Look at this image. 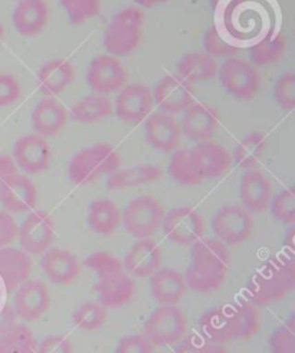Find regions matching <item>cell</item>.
<instances>
[{"label": "cell", "instance_id": "1", "mask_svg": "<svg viewBox=\"0 0 295 353\" xmlns=\"http://www.w3.org/2000/svg\"><path fill=\"white\" fill-rule=\"evenodd\" d=\"M258 313L250 301L222 304L209 309L199 319L202 338L219 345L250 339L258 332Z\"/></svg>", "mask_w": 295, "mask_h": 353}, {"label": "cell", "instance_id": "2", "mask_svg": "<svg viewBox=\"0 0 295 353\" xmlns=\"http://www.w3.org/2000/svg\"><path fill=\"white\" fill-rule=\"evenodd\" d=\"M295 288V260L292 252L275 255L262 263L251 276L247 299L251 304L267 306L280 301Z\"/></svg>", "mask_w": 295, "mask_h": 353}, {"label": "cell", "instance_id": "3", "mask_svg": "<svg viewBox=\"0 0 295 353\" xmlns=\"http://www.w3.org/2000/svg\"><path fill=\"white\" fill-rule=\"evenodd\" d=\"M121 157L110 144H94L79 150L71 159L68 174L72 183L88 185L104 174L119 170Z\"/></svg>", "mask_w": 295, "mask_h": 353}, {"label": "cell", "instance_id": "4", "mask_svg": "<svg viewBox=\"0 0 295 353\" xmlns=\"http://www.w3.org/2000/svg\"><path fill=\"white\" fill-rule=\"evenodd\" d=\"M144 13L141 9L128 6L120 10L104 30V48L112 57H127L140 43Z\"/></svg>", "mask_w": 295, "mask_h": 353}, {"label": "cell", "instance_id": "5", "mask_svg": "<svg viewBox=\"0 0 295 353\" xmlns=\"http://www.w3.org/2000/svg\"><path fill=\"white\" fill-rule=\"evenodd\" d=\"M186 327V317L182 310L176 306H160L145 319L141 334L154 347H165L182 341Z\"/></svg>", "mask_w": 295, "mask_h": 353}, {"label": "cell", "instance_id": "6", "mask_svg": "<svg viewBox=\"0 0 295 353\" xmlns=\"http://www.w3.org/2000/svg\"><path fill=\"white\" fill-rule=\"evenodd\" d=\"M165 210L157 199L150 195H141L130 201L121 212V223L124 230L133 238H150L161 228Z\"/></svg>", "mask_w": 295, "mask_h": 353}, {"label": "cell", "instance_id": "7", "mask_svg": "<svg viewBox=\"0 0 295 353\" xmlns=\"http://www.w3.org/2000/svg\"><path fill=\"white\" fill-rule=\"evenodd\" d=\"M223 90L239 101L254 99L261 88V77L251 62L241 58H227L218 68Z\"/></svg>", "mask_w": 295, "mask_h": 353}, {"label": "cell", "instance_id": "8", "mask_svg": "<svg viewBox=\"0 0 295 353\" xmlns=\"http://www.w3.org/2000/svg\"><path fill=\"white\" fill-rule=\"evenodd\" d=\"M254 228L252 215L241 205H226L212 218V231L226 245L247 241Z\"/></svg>", "mask_w": 295, "mask_h": 353}, {"label": "cell", "instance_id": "9", "mask_svg": "<svg viewBox=\"0 0 295 353\" xmlns=\"http://www.w3.org/2000/svg\"><path fill=\"white\" fill-rule=\"evenodd\" d=\"M161 228L170 243L176 245H192L203 236L205 222L194 208L177 206L165 214Z\"/></svg>", "mask_w": 295, "mask_h": 353}, {"label": "cell", "instance_id": "10", "mask_svg": "<svg viewBox=\"0 0 295 353\" xmlns=\"http://www.w3.org/2000/svg\"><path fill=\"white\" fill-rule=\"evenodd\" d=\"M128 79V74L119 58L98 55L88 65L87 83L95 94L108 95L120 91Z\"/></svg>", "mask_w": 295, "mask_h": 353}, {"label": "cell", "instance_id": "11", "mask_svg": "<svg viewBox=\"0 0 295 353\" xmlns=\"http://www.w3.org/2000/svg\"><path fill=\"white\" fill-rule=\"evenodd\" d=\"M18 238L26 254H43L55 239V225L51 215L45 211H30L21 223Z\"/></svg>", "mask_w": 295, "mask_h": 353}, {"label": "cell", "instance_id": "12", "mask_svg": "<svg viewBox=\"0 0 295 353\" xmlns=\"http://www.w3.org/2000/svg\"><path fill=\"white\" fill-rule=\"evenodd\" d=\"M153 104V92L149 87L143 84H130L119 91L114 113L121 121L136 125L150 116Z\"/></svg>", "mask_w": 295, "mask_h": 353}, {"label": "cell", "instance_id": "13", "mask_svg": "<svg viewBox=\"0 0 295 353\" xmlns=\"http://www.w3.org/2000/svg\"><path fill=\"white\" fill-rule=\"evenodd\" d=\"M153 100L163 113H183L194 103L193 87L180 75L170 74L163 77L156 84Z\"/></svg>", "mask_w": 295, "mask_h": 353}, {"label": "cell", "instance_id": "14", "mask_svg": "<svg viewBox=\"0 0 295 353\" xmlns=\"http://www.w3.org/2000/svg\"><path fill=\"white\" fill-rule=\"evenodd\" d=\"M189 159L202 181L221 178L232 165V157L227 150L210 140L201 141L193 149H189Z\"/></svg>", "mask_w": 295, "mask_h": 353}, {"label": "cell", "instance_id": "15", "mask_svg": "<svg viewBox=\"0 0 295 353\" xmlns=\"http://www.w3.org/2000/svg\"><path fill=\"white\" fill-rule=\"evenodd\" d=\"M37 188L28 176L18 172L0 182V205L9 214L32 211L37 205Z\"/></svg>", "mask_w": 295, "mask_h": 353}, {"label": "cell", "instance_id": "16", "mask_svg": "<svg viewBox=\"0 0 295 353\" xmlns=\"http://www.w3.org/2000/svg\"><path fill=\"white\" fill-rule=\"evenodd\" d=\"M13 162L16 168L22 169L28 174H38L45 172L51 162V149L39 134H28L14 143Z\"/></svg>", "mask_w": 295, "mask_h": 353}, {"label": "cell", "instance_id": "17", "mask_svg": "<svg viewBox=\"0 0 295 353\" xmlns=\"http://www.w3.org/2000/svg\"><path fill=\"white\" fill-rule=\"evenodd\" d=\"M219 114L218 111L202 103H193L183 111V119L180 123L182 136L192 141L201 143L207 141L219 130Z\"/></svg>", "mask_w": 295, "mask_h": 353}, {"label": "cell", "instance_id": "18", "mask_svg": "<svg viewBox=\"0 0 295 353\" xmlns=\"http://www.w3.org/2000/svg\"><path fill=\"white\" fill-rule=\"evenodd\" d=\"M49 304H51V296L42 281L28 280L16 288L13 309L25 322L41 319L48 312Z\"/></svg>", "mask_w": 295, "mask_h": 353}, {"label": "cell", "instance_id": "19", "mask_svg": "<svg viewBox=\"0 0 295 353\" xmlns=\"http://www.w3.org/2000/svg\"><path fill=\"white\" fill-rule=\"evenodd\" d=\"M144 137L152 148L170 153L180 146L182 140V130L180 123L167 113H154L145 119L144 123Z\"/></svg>", "mask_w": 295, "mask_h": 353}, {"label": "cell", "instance_id": "20", "mask_svg": "<svg viewBox=\"0 0 295 353\" xmlns=\"http://www.w3.org/2000/svg\"><path fill=\"white\" fill-rule=\"evenodd\" d=\"M95 293L104 307H121L136 292V283L125 270L96 279Z\"/></svg>", "mask_w": 295, "mask_h": 353}, {"label": "cell", "instance_id": "21", "mask_svg": "<svg viewBox=\"0 0 295 353\" xmlns=\"http://www.w3.org/2000/svg\"><path fill=\"white\" fill-rule=\"evenodd\" d=\"M161 264L160 247L150 238L139 239L124 256V270L137 279L150 277Z\"/></svg>", "mask_w": 295, "mask_h": 353}, {"label": "cell", "instance_id": "22", "mask_svg": "<svg viewBox=\"0 0 295 353\" xmlns=\"http://www.w3.org/2000/svg\"><path fill=\"white\" fill-rule=\"evenodd\" d=\"M239 196L242 206L250 214L267 211L272 198L271 183L267 176L259 170H248L241 179Z\"/></svg>", "mask_w": 295, "mask_h": 353}, {"label": "cell", "instance_id": "23", "mask_svg": "<svg viewBox=\"0 0 295 353\" xmlns=\"http://www.w3.org/2000/svg\"><path fill=\"white\" fill-rule=\"evenodd\" d=\"M30 271L29 254L12 247L0 248V281L8 293L16 292V288L28 281Z\"/></svg>", "mask_w": 295, "mask_h": 353}, {"label": "cell", "instance_id": "24", "mask_svg": "<svg viewBox=\"0 0 295 353\" xmlns=\"http://www.w3.org/2000/svg\"><path fill=\"white\" fill-rule=\"evenodd\" d=\"M149 279L152 296L161 306H176L186 294L185 277L173 268H159Z\"/></svg>", "mask_w": 295, "mask_h": 353}, {"label": "cell", "instance_id": "25", "mask_svg": "<svg viewBox=\"0 0 295 353\" xmlns=\"http://www.w3.org/2000/svg\"><path fill=\"white\" fill-rule=\"evenodd\" d=\"M41 268L54 284H70L79 274L77 256L62 248H48L42 255Z\"/></svg>", "mask_w": 295, "mask_h": 353}, {"label": "cell", "instance_id": "26", "mask_svg": "<svg viewBox=\"0 0 295 353\" xmlns=\"http://www.w3.org/2000/svg\"><path fill=\"white\" fill-rule=\"evenodd\" d=\"M48 13L45 0H19L13 10L12 22L21 35L35 37L46 26Z\"/></svg>", "mask_w": 295, "mask_h": 353}, {"label": "cell", "instance_id": "27", "mask_svg": "<svg viewBox=\"0 0 295 353\" xmlns=\"http://www.w3.org/2000/svg\"><path fill=\"white\" fill-rule=\"evenodd\" d=\"M231 261L227 245L218 238H201L190 245V264L207 270L226 271Z\"/></svg>", "mask_w": 295, "mask_h": 353}, {"label": "cell", "instance_id": "28", "mask_svg": "<svg viewBox=\"0 0 295 353\" xmlns=\"http://www.w3.org/2000/svg\"><path fill=\"white\" fill-rule=\"evenodd\" d=\"M67 121V110L54 99L42 100L32 111V125H34V130L42 137L59 133Z\"/></svg>", "mask_w": 295, "mask_h": 353}, {"label": "cell", "instance_id": "29", "mask_svg": "<svg viewBox=\"0 0 295 353\" xmlns=\"http://www.w3.org/2000/svg\"><path fill=\"white\" fill-rule=\"evenodd\" d=\"M74 79V68L70 61L52 59L41 67L38 72L39 91L46 97H55L67 88Z\"/></svg>", "mask_w": 295, "mask_h": 353}, {"label": "cell", "instance_id": "30", "mask_svg": "<svg viewBox=\"0 0 295 353\" xmlns=\"http://www.w3.org/2000/svg\"><path fill=\"white\" fill-rule=\"evenodd\" d=\"M218 68L216 59L206 52H187L176 63L177 75L189 84L210 81L218 77Z\"/></svg>", "mask_w": 295, "mask_h": 353}, {"label": "cell", "instance_id": "31", "mask_svg": "<svg viewBox=\"0 0 295 353\" xmlns=\"http://www.w3.org/2000/svg\"><path fill=\"white\" fill-rule=\"evenodd\" d=\"M87 223L95 234L111 235L121 225L120 208L110 199H96L88 206Z\"/></svg>", "mask_w": 295, "mask_h": 353}, {"label": "cell", "instance_id": "32", "mask_svg": "<svg viewBox=\"0 0 295 353\" xmlns=\"http://www.w3.org/2000/svg\"><path fill=\"white\" fill-rule=\"evenodd\" d=\"M161 178L160 168L154 165H139L123 170H116L107 176V188L111 190H120L127 188H136L156 182Z\"/></svg>", "mask_w": 295, "mask_h": 353}, {"label": "cell", "instance_id": "33", "mask_svg": "<svg viewBox=\"0 0 295 353\" xmlns=\"http://www.w3.org/2000/svg\"><path fill=\"white\" fill-rule=\"evenodd\" d=\"M112 113L114 108L107 95L91 94L72 105L71 119L77 123L88 124L110 117Z\"/></svg>", "mask_w": 295, "mask_h": 353}, {"label": "cell", "instance_id": "34", "mask_svg": "<svg viewBox=\"0 0 295 353\" xmlns=\"http://www.w3.org/2000/svg\"><path fill=\"white\" fill-rule=\"evenodd\" d=\"M265 149H267L265 136L259 132H254L241 140V143L235 148L234 154L231 157L236 166H239L241 169L250 170L259 163V160L265 153Z\"/></svg>", "mask_w": 295, "mask_h": 353}, {"label": "cell", "instance_id": "35", "mask_svg": "<svg viewBox=\"0 0 295 353\" xmlns=\"http://www.w3.org/2000/svg\"><path fill=\"white\" fill-rule=\"evenodd\" d=\"M186 285L198 293H210L216 292L223 285L226 280V271L207 270L202 267H196L189 264L186 268V274L183 276Z\"/></svg>", "mask_w": 295, "mask_h": 353}, {"label": "cell", "instance_id": "36", "mask_svg": "<svg viewBox=\"0 0 295 353\" xmlns=\"http://www.w3.org/2000/svg\"><path fill=\"white\" fill-rule=\"evenodd\" d=\"M38 342L26 326L16 325L0 336V353H37Z\"/></svg>", "mask_w": 295, "mask_h": 353}, {"label": "cell", "instance_id": "37", "mask_svg": "<svg viewBox=\"0 0 295 353\" xmlns=\"http://www.w3.org/2000/svg\"><path fill=\"white\" fill-rule=\"evenodd\" d=\"M287 41L283 35H276L274 38H267L255 45H252L248 54L254 67H267L275 62L285 51Z\"/></svg>", "mask_w": 295, "mask_h": 353}, {"label": "cell", "instance_id": "38", "mask_svg": "<svg viewBox=\"0 0 295 353\" xmlns=\"http://www.w3.org/2000/svg\"><path fill=\"white\" fill-rule=\"evenodd\" d=\"M107 322V310L100 303L85 301L72 312V323L81 330H96Z\"/></svg>", "mask_w": 295, "mask_h": 353}, {"label": "cell", "instance_id": "39", "mask_svg": "<svg viewBox=\"0 0 295 353\" xmlns=\"http://www.w3.org/2000/svg\"><path fill=\"white\" fill-rule=\"evenodd\" d=\"M167 172L174 182L183 186H196L203 182L190 163L189 149H180L172 154Z\"/></svg>", "mask_w": 295, "mask_h": 353}, {"label": "cell", "instance_id": "40", "mask_svg": "<svg viewBox=\"0 0 295 353\" xmlns=\"http://www.w3.org/2000/svg\"><path fill=\"white\" fill-rule=\"evenodd\" d=\"M71 25L84 23L101 13V0H59Z\"/></svg>", "mask_w": 295, "mask_h": 353}, {"label": "cell", "instance_id": "41", "mask_svg": "<svg viewBox=\"0 0 295 353\" xmlns=\"http://www.w3.org/2000/svg\"><path fill=\"white\" fill-rule=\"evenodd\" d=\"M268 210L271 215L284 225L295 222V194L294 188H285L271 198Z\"/></svg>", "mask_w": 295, "mask_h": 353}, {"label": "cell", "instance_id": "42", "mask_svg": "<svg viewBox=\"0 0 295 353\" xmlns=\"http://www.w3.org/2000/svg\"><path fill=\"white\" fill-rule=\"evenodd\" d=\"M203 48L205 52L212 58H232L238 54L239 48L231 42H227L216 26H210L203 34Z\"/></svg>", "mask_w": 295, "mask_h": 353}, {"label": "cell", "instance_id": "43", "mask_svg": "<svg viewBox=\"0 0 295 353\" xmlns=\"http://www.w3.org/2000/svg\"><path fill=\"white\" fill-rule=\"evenodd\" d=\"M271 353H295V316L278 326L268 339Z\"/></svg>", "mask_w": 295, "mask_h": 353}, {"label": "cell", "instance_id": "44", "mask_svg": "<svg viewBox=\"0 0 295 353\" xmlns=\"http://www.w3.org/2000/svg\"><path fill=\"white\" fill-rule=\"evenodd\" d=\"M272 95L275 103L285 111H292L295 108V74L285 72L276 79Z\"/></svg>", "mask_w": 295, "mask_h": 353}, {"label": "cell", "instance_id": "45", "mask_svg": "<svg viewBox=\"0 0 295 353\" xmlns=\"http://www.w3.org/2000/svg\"><path fill=\"white\" fill-rule=\"evenodd\" d=\"M85 265L95 272L96 279L111 274V272L124 270L123 261L117 259L116 255L105 251H96L88 255L85 259Z\"/></svg>", "mask_w": 295, "mask_h": 353}, {"label": "cell", "instance_id": "46", "mask_svg": "<svg viewBox=\"0 0 295 353\" xmlns=\"http://www.w3.org/2000/svg\"><path fill=\"white\" fill-rule=\"evenodd\" d=\"M174 353H227L223 345L206 341L202 336H190L183 342H179Z\"/></svg>", "mask_w": 295, "mask_h": 353}, {"label": "cell", "instance_id": "47", "mask_svg": "<svg viewBox=\"0 0 295 353\" xmlns=\"http://www.w3.org/2000/svg\"><path fill=\"white\" fill-rule=\"evenodd\" d=\"M21 97V84L14 75L0 72V107L10 105Z\"/></svg>", "mask_w": 295, "mask_h": 353}, {"label": "cell", "instance_id": "48", "mask_svg": "<svg viewBox=\"0 0 295 353\" xmlns=\"http://www.w3.org/2000/svg\"><path fill=\"white\" fill-rule=\"evenodd\" d=\"M116 353H154V346L143 334H128L120 339Z\"/></svg>", "mask_w": 295, "mask_h": 353}, {"label": "cell", "instance_id": "49", "mask_svg": "<svg viewBox=\"0 0 295 353\" xmlns=\"http://www.w3.org/2000/svg\"><path fill=\"white\" fill-rule=\"evenodd\" d=\"M37 353H72V345L62 334H49L38 343Z\"/></svg>", "mask_w": 295, "mask_h": 353}, {"label": "cell", "instance_id": "50", "mask_svg": "<svg viewBox=\"0 0 295 353\" xmlns=\"http://www.w3.org/2000/svg\"><path fill=\"white\" fill-rule=\"evenodd\" d=\"M18 230L19 227L12 214L0 211V248L9 247L18 238Z\"/></svg>", "mask_w": 295, "mask_h": 353}, {"label": "cell", "instance_id": "51", "mask_svg": "<svg viewBox=\"0 0 295 353\" xmlns=\"http://www.w3.org/2000/svg\"><path fill=\"white\" fill-rule=\"evenodd\" d=\"M16 319H18V314L13 307L8 304L0 307V336L10 332L16 326Z\"/></svg>", "mask_w": 295, "mask_h": 353}, {"label": "cell", "instance_id": "52", "mask_svg": "<svg viewBox=\"0 0 295 353\" xmlns=\"http://www.w3.org/2000/svg\"><path fill=\"white\" fill-rule=\"evenodd\" d=\"M16 165L10 156L0 154V182L5 181L8 176L16 173Z\"/></svg>", "mask_w": 295, "mask_h": 353}, {"label": "cell", "instance_id": "53", "mask_svg": "<svg viewBox=\"0 0 295 353\" xmlns=\"http://www.w3.org/2000/svg\"><path fill=\"white\" fill-rule=\"evenodd\" d=\"M134 2L140 6V8H145V9H152L154 8L156 5H160V3H166L169 2V0H134Z\"/></svg>", "mask_w": 295, "mask_h": 353}, {"label": "cell", "instance_id": "54", "mask_svg": "<svg viewBox=\"0 0 295 353\" xmlns=\"http://www.w3.org/2000/svg\"><path fill=\"white\" fill-rule=\"evenodd\" d=\"M292 241H294V228L291 227V228L288 230L287 235L284 236V243H287V247H289V251H291V252H292V247H294Z\"/></svg>", "mask_w": 295, "mask_h": 353}, {"label": "cell", "instance_id": "55", "mask_svg": "<svg viewBox=\"0 0 295 353\" xmlns=\"http://www.w3.org/2000/svg\"><path fill=\"white\" fill-rule=\"evenodd\" d=\"M3 32H5V29H3L2 23H0V41H2V38H3Z\"/></svg>", "mask_w": 295, "mask_h": 353}]
</instances>
